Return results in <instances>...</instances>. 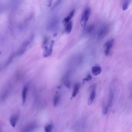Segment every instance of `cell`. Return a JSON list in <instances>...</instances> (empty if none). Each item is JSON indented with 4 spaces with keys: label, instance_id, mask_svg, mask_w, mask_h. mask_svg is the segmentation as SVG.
Listing matches in <instances>:
<instances>
[{
    "label": "cell",
    "instance_id": "6da1fadb",
    "mask_svg": "<svg viewBox=\"0 0 132 132\" xmlns=\"http://www.w3.org/2000/svg\"><path fill=\"white\" fill-rule=\"evenodd\" d=\"M91 13V10L89 8H87L84 11L81 17V26L84 27L86 25L88 20Z\"/></svg>",
    "mask_w": 132,
    "mask_h": 132
},
{
    "label": "cell",
    "instance_id": "7a4b0ae2",
    "mask_svg": "<svg viewBox=\"0 0 132 132\" xmlns=\"http://www.w3.org/2000/svg\"><path fill=\"white\" fill-rule=\"evenodd\" d=\"M114 42L113 39H111L107 41L104 45V52L106 56H108L109 54L111 48L113 46Z\"/></svg>",
    "mask_w": 132,
    "mask_h": 132
},
{
    "label": "cell",
    "instance_id": "3957f363",
    "mask_svg": "<svg viewBox=\"0 0 132 132\" xmlns=\"http://www.w3.org/2000/svg\"><path fill=\"white\" fill-rule=\"evenodd\" d=\"M80 87V84L78 83H76L74 85L73 90L72 94V98L75 97L78 94L79 92Z\"/></svg>",
    "mask_w": 132,
    "mask_h": 132
},
{
    "label": "cell",
    "instance_id": "277c9868",
    "mask_svg": "<svg viewBox=\"0 0 132 132\" xmlns=\"http://www.w3.org/2000/svg\"><path fill=\"white\" fill-rule=\"evenodd\" d=\"M102 71V69L99 66H95L93 67L92 69V74L96 76L100 74Z\"/></svg>",
    "mask_w": 132,
    "mask_h": 132
},
{
    "label": "cell",
    "instance_id": "5b68a950",
    "mask_svg": "<svg viewBox=\"0 0 132 132\" xmlns=\"http://www.w3.org/2000/svg\"><path fill=\"white\" fill-rule=\"evenodd\" d=\"M107 31V26H104L101 28L98 31V35L99 37H102L105 35Z\"/></svg>",
    "mask_w": 132,
    "mask_h": 132
},
{
    "label": "cell",
    "instance_id": "8992f818",
    "mask_svg": "<svg viewBox=\"0 0 132 132\" xmlns=\"http://www.w3.org/2000/svg\"><path fill=\"white\" fill-rule=\"evenodd\" d=\"M54 42V41L53 40H52L51 41L50 48L45 51L44 54V57H47L51 55L52 52V47Z\"/></svg>",
    "mask_w": 132,
    "mask_h": 132
},
{
    "label": "cell",
    "instance_id": "52a82bcc",
    "mask_svg": "<svg viewBox=\"0 0 132 132\" xmlns=\"http://www.w3.org/2000/svg\"><path fill=\"white\" fill-rule=\"evenodd\" d=\"M74 10H73L70 13L68 16L65 18L63 21V24L64 26H66L70 21V20L71 19L75 13Z\"/></svg>",
    "mask_w": 132,
    "mask_h": 132
},
{
    "label": "cell",
    "instance_id": "ba28073f",
    "mask_svg": "<svg viewBox=\"0 0 132 132\" xmlns=\"http://www.w3.org/2000/svg\"><path fill=\"white\" fill-rule=\"evenodd\" d=\"M36 125L34 124H30L27 126L23 130V132H30L36 128Z\"/></svg>",
    "mask_w": 132,
    "mask_h": 132
},
{
    "label": "cell",
    "instance_id": "9c48e42d",
    "mask_svg": "<svg viewBox=\"0 0 132 132\" xmlns=\"http://www.w3.org/2000/svg\"><path fill=\"white\" fill-rule=\"evenodd\" d=\"M96 95L95 89L94 87L92 89V90L90 96V98L88 100V105H91L92 104L95 98Z\"/></svg>",
    "mask_w": 132,
    "mask_h": 132
},
{
    "label": "cell",
    "instance_id": "30bf717a",
    "mask_svg": "<svg viewBox=\"0 0 132 132\" xmlns=\"http://www.w3.org/2000/svg\"><path fill=\"white\" fill-rule=\"evenodd\" d=\"M18 119V117L16 115H14L11 117L10 119V124L12 126L14 127L16 125Z\"/></svg>",
    "mask_w": 132,
    "mask_h": 132
},
{
    "label": "cell",
    "instance_id": "8fae6325",
    "mask_svg": "<svg viewBox=\"0 0 132 132\" xmlns=\"http://www.w3.org/2000/svg\"><path fill=\"white\" fill-rule=\"evenodd\" d=\"M66 26L65 33L66 34H69L71 32L72 28V22L70 21Z\"/></svg>",
    "mask_w": 132,
    "mask_h": 132
},
{
    "label": "cell",
    "instance_id": "7c38bea8",
    "mask_svg": "<svg viewBox=\"0 0 132 132\" xmlns=\"http://www.w3.org/2000/svg\"><path fill=\"white\" fill-rule=\"evenodd\" d=\"M114 98V94L113 92L111 90L110 92L108 102V106L111 107L113 103Z\"/></svg>",
    "mask_w": 132,
    "mask_h": 132
},
{
    "label": "cell",
    "instance_id": "4fadbf2b",
    "mask_svg": "<svg viewBox=\"0 0 132 132\" xmlns=\"http://www.w3.org/2000/svg\"><path fill=\"white\" fill-rule=\"evenodd\" d=\"M28 91V88L26 87H24L23 89L22 94V99L23 104H24L25 102L27 93Z\"/></svg>",
    "mask_w": 132,
    "mask_h": 132
},
{
    "label": "cell",
    "instance_id": "5bb4252c",
    "mask_svg": "<svg viewBox=\"0 0 132 132\" xmlns=\"http://www.w3.org/2000/svg\"><path fill=\"white\" fill-rule=\"evenodd\" d=\"M60 100V96L58 95H56L54 99V105L55 106H57L59 104Z\"/></svg>",
    "mask_w": 132,
    "mask_h": 132
},
{
    "label": "cell",
    "instance_id": "9a60e30c",
    "mask_svg": "<svg viewBox=\"0 0 132 132\" xmlns=\"http://www.w3.org/2000/svg\"><path fill=\"white\" fill-rule=\"evenodd\" d=\"M130 2V0L125 1L124 2L122 7L123 10L125 11L127 9L128 7Z\"/></svg>",
    "mask_w": 132,
    "mask_h": 132
},
{
    "label": "cell",
    "instance_id": "2e32d148",
    "mask_svg": "<svg viewBox=\"0 0 132 132\" xmlns=\"http://www.w3.org/2000/svg\"><path fill=\"white\" fill-rule=\"evenodd\" d=\"M52 128V125H48L45 127V132H51Z\"/></svg>",
    "mask_w": 132,
    "mask_h": 132
},
{
    "label": "cell",
    "instance_id": "e0dca14e",
    "mask_svg": "<svg viewBox=\"0 0 132 132\" xmlns=\"http://www.w3.org/2000/svg\"><path fill=\"white\" fill-rule=\"evenodd\" d=\"M92 79V77L90 74L88 75L87 77L85 79H83V83H84L85 81H88Z\"/></svg>",
    "mask_w": 132,
    "mask_h": 132
},
{
    "label": "cell",
    "instance_id": "ac0fdd59",
    "mask_svg": "<svg viewBox=\"0 0 132 132\" xmlns=\"http://www.w3.org/2000/svg\"><path fill=\"white\" fill-rule=\"evenodd\" d=\"M66 86L68 88H70L71 87V82L69 80H67L65 81V82Z\"/></svg>",
    "mask_w": 132,
    "mask_h": 132
},
{
    "label": "cell",
    "instance_id": "d6986e66",
    "mask_svg": "<svg viewBox=\"0 0 132 132\" xmlns=\"http://www.w3.org/2000/svg\"><path fill=\"white\" fill-rule=\"evenodd\" d=\"M108 106H106L104 108L103 111V114L105 115L107 113L108 110Z\"/></svg>",
    "mask_w": 132,
    "mask_h": 132
},
{
    "label": "cell",
    "instance_id": "ffe728a7",
    "mask_svg": "<svg viewBox=\"0 0 132 132\" xmlns=\"http://www.w3.org/2000/svg\"><path fill=\"white\" fill-rule=\"evenodd\" d=\"M61 1L60 0L57 1L55 3V4H54L53 7L52 8V9H54L61 2Z\"/></svg>",
    "mask_w": 132,
    "mask_h": 132
},
{
    "label": "cell",
    "instance_id": "44dd1931",
    "mask_svg": "<svg viewBox=\"0 0 132 132\" xmlns=\"http://www.w3.org/2000/svg\"><path fill=\"white\" fill-rule=\"evenodd\" d=\"M94 26L93 25H91L89 26L88 29L87 31L88 33L90 32L93 30L94 28Z\"/></svg>",
    "mask_w": 132,
    "mask_h": 132
},
{
    "label": "cell",
    "instance_id": "7402d4cb",
    "mask_svg": "<svg viewBox=\"0 0 132 132\" xmlns=\"http://www.w3.org/2000/svg\"><path fill=\"white\" fill-rule=\"evenodd\" d=\"M49 7H50L51 6V4L52 3V1H49Z\"/></svg>",
    "mask_w": 132,
    "mask_h": 132
},
{
    "label": "cell",
    "instance_id": "603a6c76",
    "mask_svg": "<svg viewBox=\"0 0 132 132\" xmlns=\"http://www.w3.org/2000/svg\"><path fill=\"white\" fill-rule=\"evenodd\" d=\"M57 33H54L53 35V36L54 37H56L57 36Z\"/></svg>",
    "mask_w": 132,
    "mask_h": 132
}]
</instances>
